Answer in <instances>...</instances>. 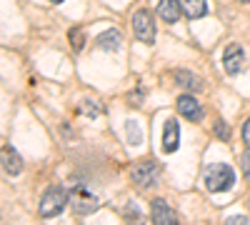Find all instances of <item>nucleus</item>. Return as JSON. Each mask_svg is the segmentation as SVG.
<instances>
[{
	"label": "nucleus",
	"mask_w": 250,
	"mask_h": 225,
	"mask_svg": "<svg viewBox=\"0 0 250 225\" xmlns=\"http://www.w3.org/2000/svg\"><path fill=\"white\" fill-rule=\"evenodd\" d=\"M240 165H243V173H245V178L250 180V153H243V155H240Z\"/></svg>",
	"instance_id": "obj_20"
},
{
	"label": "nucleus",
	"mask_w": 250,
	"mask_h": 225,
	"mask_svg": "<svg viewBox=\"0 0 250 225\" xmlns=\"http://www.w3.org/2000/svg\"><path fill=\"white\" fill-rule=\"evenodd\" d=\"M128 100H130V105H135V108H138V105H143V100H145V90H143V88H135V90L128 95Z\"/></svg>",
	"instance_id": "obj_17"
},
{
	"label": "nucleus",
	"mask_w": 250,
	"mask_h": 225,
	"mask_svg": "<svg viewBox=\"0 0 250 225\" xmlns=\"http://www.w3.org/2000/svg\"><path fill=\"white\" fill-rule=\"evenodd\" d=\"M50 3H55V5H60V3H62V0H50Z\"/></svg>",
	"instance_id": "obj_23"
},
{
	"label": "nucleus",
	"mask_w": 250,
	"mask_h": 225,
	"mask_svg": "<svg viewBox=\"0 0 250 225\" xmlns=\"http://www.w3.org/2000/svg\"><path fill=\"white\" fill-rule=\"evenodd\" d=\"M180 3L178 0H158V15L163 23H178L180 18Z\"/></svg>",
	"instance_id": "obj_11"
},
{
	"label": "nucleus",
	"mask_w": 250,
	"mask_h": 225,
	"mask_svg": "<svg viewBox=\"0 0 250 225\" xmlns=\"http://www.w3.org/2000/svg\"><path fill=\"white\" fill-rule=\"evenodd\" d=\"M95 43H98V48H100V50L115 53V50H120V43H123V38H120V33H118L115 28H110V30H105V33H100Z\"/></svg>",
	"instance_id": "obj_12"
},
{
	"label": "nucleus",
	"mask_w": 250,
	"mask_h": 225,
	"mask_svg": "<svg viewBox=\"0 0 250 225\" xmlns=\"http://www.w3.org/2000/svg\"><path fill=\"white\" fill-rule=\"evenodd\" d=\"M68 193L65 188H60V185H53L45 190V195L40 198V218H55L60 215L62 210H65V203H68Z\"/></svg>",
	"instance_id": "obj_2"
},
{
	"label": "nucleus",
	"mask_w": 250,
	"mask_h": 225,
	"mask_svg": "<svg viewBox=\"0 0 250 225\" xmlns=\"http://www.w3.org/2000/svg\"><path fill=\"white\" fill-rule=\"evenodd\" d=\"M243 3H250V0H243Z\"/></svg>",
	"instance_id": "obj_24"
},
{
	"label": "nucleus",
	"mask_w": 250,
	"mask_h": 225,
	"mask_svg": "<svg viewBox=\"0 0 250 225\" xmlns=\"http://www.w3.org/2000/svg\"><path fill=\"white\" fill-rule=\"evenodd\" d=\"M175 80H178V85L188 88L190 93L200 90V78H195L193 73H188V70H175Z\"/></svg>",
	"instance_id": "obj_14"
},
{
	"label": "nucleus",
	"mask_w": 250,
	"mask_h": 225,
	"mask_svg": "<svg viewBox=\"0 0 250 225\" xmlns=\"http://www.w3.org/2000/svg\"><path fill=\"white\" fill-rule=\"evenodd\" d=\"M70 45H73V50H83V48H85V33H83L80 28L70 30Z\"/></svg>",
	"instance_id": "obj_16"
},
{
	"label": "nucleus",
	"mask_w": 250,
	"mask_h": 225,
	"mask_svg": "<svg viewBox=\"0 0 250 225\" xmlns=\"http://www.w3.org/2000/svg\"><path fill=\"white\" fill-rule=\"evenodd\" d=\"M150 215H153V223H163V225H173V223H178V213H175L165 200H160V198L153 200Z\"/></svg>",
	"instance_id": "obj_9"
},
{
	"label": "nucleus",
	"mask_w": 250,
	"mask_h": 225,
	"mask_svg": "<svg viewBox=\"0 0 250 225\" xmlns=\"http://www.w3.org/2000/svg\"><path fill=\"white\" fill-rule=\"evenodd\" d=\"M203 180H205V188L210 193H228L235 183V173L228 163H213V165L205 168Z\"/></svg>",
	"instance_id": "obj_1"
},
{
	"label": "nucleus",
	"mask_w": 250,
	"mask_h": 225,
	"mask_svg": "<svg viewBox=\"0 0 250 225\" xmlns=\"http://www.w3.org/2000/svg\"><path fill=\"white\" fill-rule=\"evenodd\" d=\"M215 135H220L223 140L230 138V130H228V123H223V120H218V123H215Z\"/></svg>",
	"instance_id": "obj_18"
},
{
	"label": "nucleus",
	"mask_w": 250,
	"mask_h": 225,
	"mask_svg": "<svg viewBox=\"0 0 250 225\" xmlns=\"http://www.w3.org/2000/svg\"><path fill=\"white\" fill-rule=\"evenodd\" d=\"M243 60H245L243 48H240V45H235V43H230V45L225 48V53H223V65H225V73L238 75V73H240V68H243Z\"/></svg>",
	"instance_id": "obj_6"
},
{
	"label": "nucleus",
	"mask_w": 250,
	"mask_h": 225,
	"mask_svg": "<svg viewBox=\"0 0 250 225\" xmlns=\"http://www.w3.org/2000/svg\"><path fill=\"white\" fill-rule=\"evenodd\" d=\"M125 135H128V143H130V145H140L143 133H140L138 120H128V123H125Z\"/></svg>",
	"instance_id": "obj_15"
},
{
	"label": "nucleus",
	"mask_w": 250,
	"mask_h": 225,
	"mask_svg": "<svg viewBox=\"0 0 250 225\" xmlns=\"http://www.w3.org/2000/svg\"><path fill=\"white\" fill-rule=\"evenodd\" d=\"M90 103H93V100H85V103H80L78 110H80V113H85V115H98V108L90 105Z\"/></svg>",
	"instance_id": "obj_19"
},
{
	"label": "nucleus",
	"mask_w": 250,
	"mask_h": 225,
	"mask_svg": "<svg viewBox=\"0 0 250 225\" xmlns=\"http://www.w3.org/2000/svg\"><path fill=\"white\" fill-rule=\"evenodd\" d=\"M180 5H183V13L190 20H198L208 13V0H180Z\"/></svg>",
	"instance_id": "obj_13"
},
{
	"label": "nucleus",
	"mask_w": 250,
	"mask_h": 225,
	"mask_svg": "<svg viewBox=\"0 0 250 225\" xmlns=\"http://www.w3.org/2000/svg\"><path fill=\"white\" fill-rule=\"evenodd\" d=\"M178 113L185 120H190V123H200L203 120V108H200V103L193 95H180L178 98Z\"/></svg>",
	"instance_id": "obj_7"
},
{
	"label": "nucleus",
	"mask_w": 250,
	"mask_h": 225,
	"mask_svg": "<svg viewBox=\"0 0 250 225\" xmlns=\"http://www.w3.org/2000/svg\"><path fill=\"white\" fill-rule=\"evenodd\" d=\"M0 168H3L8 175H18L20 170H23V158H20L10 145L0 148Z\"/></svg>",
	"instance_id": "obj_10"
},
{
	"label": "nucleus",
	"mask_w": 250,
	"mask_h": 225,
	"mask_svg": "<svg viewBox=\"0 0 250 225\" xmlns=\"http://www.w3.org/2000/svg\"><path fill=\"white\" fill-rule=\"evenodd\" d=\"M158 175H160V170H158V165L153 160H140V163H135V165L130 168V180L135 183L138 188H150L153 183L158 180Z\"/></svg>",
	"instance_id": "obj_4"
},
{
	"label": "nucleus",
	"mask_w": 250,
	"mask_h": 225,
	"mask_svg": "<svg viewBox=\"0 0 250 225\" xmlns=\"http://www.w3.org/2000/svg\"><path fill=\"white\" fill-rule=\"evenodd\" d=\"M243 140H245V145L250 148V120H245V125H243Z\"/></svg>",
	"instance_id": "obj_21"
},
{
	"label": "nucleus",
	"mask_w": 250,
	"mask_h": 225,
	"mask_svg": "<svg viewBox=\"0 0 250 225\" xmlns=\"http://www.w3.org/2000/svg\"><path fill=\"white\" fill-rule=\"evenodd\" d=\"M70 203H73V210H75L78 215H90V213H95V210L100 208L98 195H93L88 188H83V185H78V188L73 190Z\"/></svg>",
	"instance_id": "obj_5"
},
{
	"label": "nucleus",
	"mask_w": 250,
	"mask_h": 225,
	"mask_svg": "<svg viewBox=\"0 0 250 225\" xmlns=\"http://www.w3.org/2000/svg\"><path fill=\"white\" fill-rule=\"evenodd\" d=\"M133 33L140 43L145 45H153L155 43V23H153V15L148 10H138L133 15Z\"/></svg>",
	"instance_id": "obj_3"
},
{
	"label": "nucleus",
	"mask_w": 250,
	"mask_h": 225,
	"mask_svg": "<svg viewBox=\"0 0 250 225\" xmlns=\"http://www.w3.org/2000/svg\"><path fill=\"white\" fill-rule=\"evenodd\" d=\"M228 223H230V225H235V223H248V218H243V215H233V218H228Z\"/></svg>",
	"instance_id": "obj_22"
},
{
	"label": "nucleus",
	"mask_w": 250,
	"mask_h": 225,
	"mask_svg": "<svg viewBox=\"0 0 250 225\" xmlns=\"http://www.w3.org/2000/svg\"><path fill=\"white\" fill-rule=\"evenodd\" d=\"M180 148V125L178 120H165V128H163V150L165 153H175Z\"/></svg>",
	"instance_id": "obj_8"
}]
</instances>
